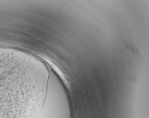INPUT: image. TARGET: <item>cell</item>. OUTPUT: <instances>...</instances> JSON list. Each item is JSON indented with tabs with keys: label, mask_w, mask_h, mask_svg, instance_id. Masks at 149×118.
Listing matches in <instances>:
<instances>
[{
	"label": "cell",
	"mask_w": 149,
	"mask_h": 118,
	"mask_svg": "<svg viewBox=\"0 0 149 118\" xmlns=\"http://www.w3.org/2000/svg\"><path fill=\"white\" fill-rule=\"evenodd\" d=\"M0 118H26L24 94L16 71L0 54Z\"/></svg>",
	"instance_id": "6da1fadb"
}]
</instances>
